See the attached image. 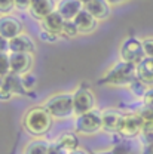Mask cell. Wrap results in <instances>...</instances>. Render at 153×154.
<instances>
[{"label":"cell","instance_id":"cell-16","mask_svg":"<svg viewBox=\"0 0 153 154\" xmlns=\"http://www.w3.org/2000/svg\"><path fill=\"white\" fill-rule=\"evenodd\" d=\"M40 22H42V30H45L48 33H52V34H57V36H61V31H62L65 19L55 11V12L48 15L46 18L43 21H40Z\"/></svg>","mask_w":153,"mask_h":154},{"label":"cell","instance_id":"cell-15","mask_svg":"<svg viewBox=\"0 0 153 154\" xmlns=\"http://www.w3.org/2000/svg\"><path fill=\"white\" fill-rule=\"evenodd\" d=\"M101 117H103V131L109 134H116L122 119V113L113 108H107L101 111Z\"/></svg>","mask_w":153,"mask_h":154},{"label":"cell","instance_id":"cell-24","mask_svg":"<svg viewBox=\"0 0 153 154\" xmlns=\"http://www.w3.org/2000/svg\"><path fill=\"white\" fill-rule=\"evenodd\" d=\"M11 74V55L9 54H0V77Z\"/></svg>","mask_w":153,"mask_h":154},{"label":"cell","instance_id":"cell-12","mask_svg":"<svg viewBox=\"0 0 153 154\" xmlns=\"http://www.w3.org/2000/svg\"><path fill=\"white\" fill-rule=\"evenodd\" d=\"M9 55H11V73L21 76L27 71H31L33 65L31 54H9Z\"/></svg>","mask_w":153,"mask_h":154},{"label":"cell","instance_id":"cell-32","mask_svg":"<svg viewBox=\"0 0 153 154\" xmlns=\"http://www.w3.org/2000/svg\"><path fill=\"white\" fill-rule=\"evenodd\" d=\"M48 154H67L64 150H61L59 147H57L55 144H51V147H49V153Z\"/></svg>","mask_w":153,"mask_h":154},{"label":"cell","instance_id":"cell-38","mask_svg":"<svg viewBox=\"0 0 153 154\" xmlns=\"http://www.w3.org/2000/svg\"><path fill=\"white\" fill-rule=\"evenodd\" d=\"M80 2H82V3H83V5H86V3H89V2H91V0H80Z\"/></svg>","mask_w":153,"mask_h":154},{"label":"cell","instance_id":"cell-1","mask_svg":"<svg viewBox=\"0 0 153 154\" xmlns=\"http://www.w3.org/2000/svg\"><path fill=\"white\" fill-rule=\"evenodd\" d=\"M52 116L48 113V110L43 105H37L30 108L22 117V126L25 132L36 138H42L51 131L52 126Z\"/></svg>","mask_w":153,"mask_h":154},{"label":"cell","instance_id":"cell-19","mask_svg":"<svg viewBox=\"0 0 153 154\" xmlns=\"http://www.w3.org/2000/svg\"><path fill=\"white\" fill-rule=\"evenodd\" d=\"M3 86L8 88V89L12 92V95L14 96H21V95H27V94H28V92L25 91L22 82H21V76L14 74V73H11L9 76L5 77Z\"/></svg>","mask_w":153,"mask_h":154},{"label":"cell","instance_id":"cell-7","mask_svg":"<svg viewBox=\"0 0 153 154\" xmlns=\"http://www.w3.org/2000/svg\"><path fill=\"white\" fill-rule=\"evenodd\" d=\"M73 104H75V114L76 116L89 113V111L95 110V94L92 92V89L82 85L73 92Z\"/></svg>","mask_w":153,"mask_h":154},{"label":"cell","instance_id":"cell-4","mask_svg":"<svg viewBox=\"0 0 153 154\" xmlns=\"http://www.w3.org/2000/svg\"><path fill=\"white\" fill-rule=\"evenodd\" d=\"M103 131L101 111L92 110L89 113L75 117V132L80 135H95Z\"/></svg>","mask_w":153,"mask_h":154},{"label":"cell","instance_id":"cell-23","mask_svg":"<svg viewBox=\"0 0 153 154\" xmlns=\"http://www.w3.org/2000/svg\"><path fill=\"white\" fill-rule=\"evenodd\" d=\"M80 33L77 30L75 21H65L64 22V27H62V31H61V36L65 38H75L77 37Z\"/></svg>","mask_w":153,"mask_h":154},{"label":"cell","instance_id":"cell-5","mask_svg":"<svg viewBox=\"0 0 153 154\" xmlns=\"http://www.w3.org/2000/svg\"><path fill=\"white\" fill-rule=\"evenodd\" d=\"M119 55H120L122 61L138 65L146 58V52H144V48H143V40L137 37H126L120 43Z\"/></svg>","mask_w":153,"mask_h":154},{"label":"cell","instance_id":"cell-8","mask_svg":"<svg viewBox=\"0 0 153 154\" xmlns=\"http://www.w3.org/2000/svg\"><path fill=\"white\" fill-rule=\"evenodd\" d=\"M24 25L18 18L12 15H2L0 17V36L8 40L22 34Z\"/></svg>","mask_w":153,"mask_h":154},{"label":"cell","instance_id":"cell-11","mask_svg":"<svg viewBox=\"0 0 153 154\" xmlns=\"http://www.w3.org/2000/svg\"><path fill=\"white\" fill-rule=\"evenodd\" d=\"M83 8L85 5L80 0H58L57 2V12L65 21H73L83 11Z\"/></svg>","mask_w":153,"mask_h":154},{"label":"cell","instance_id":"cell-31","mask_svg":"<svg viewBox=\"0 0 153 154\" xmlns=\"http://www.w3.org/2000/svg\"><path fill=\"white\" fill-rule=\"evenodd\" d=\"M0 54H11L9 52V40L0 36Z\"/></svg>","mask_w":153,"mask_h":154},{"label":"cell","instance_id":"cell-21","mask_svg":"<svg viewBox=\"0 0 153 154\" xmlns=\"http://www.w3.org/2000/svg\"><path fill=\"white\" fill-rule=\"evenodd\" d=\"M21 82H22L25 91H27V92H31V91H34V89L37 88L39 77L36 76L33 71H27V73L21 74Z\"/></svg>","mask_w":153,"mask_h":154},{"label":"cell","instance_id":"cell-20","mask_svg":"<svg viewBox=\"0 0 153 154\" xmlns=\"http://www.w3.org/2000/svg\"><path fill=\"white\" fill-rule=\"evenodd\" d=\"M49 147H51L49 142H46L42 138H36L24 147V154H48Z\"/></svg>","mask_w":153,"mask_h":154},{"label":"cell","instance_id":"cell-13","mask_svg":"<svg viewBox=\"0 0 153 154\" xmlns=\"http://www.w3.org/2000/svg\"><path fill=\"white\" fill-rule=\"evenodd\" d=\"M110 3L107 0H91L89 3L85 5V9L97 19V21H104L110 17Z\"/></svg>","mask_w":153,"mask_h":154},{"label":"cell","instance_id":"cell-30","mask_svg":"<svg viewBox=\"0 0 153 154\" xmlns=\"http://www.w3.org/2000/svg\"><path fill=\"white\" fill-rule=\"evenodd\" d=\"M31 0H15V8L19 11H28Z\"/></svg>","mask_w":153,"mask_h":154},{"label":"cell","instance_id":"cell-37","mask_svg":"<svg viewBox=\"0 0 153 154\" xmlns=\"http://www.w3.org/2000/svg\"><path fill=\"white\" fill-rule=\"evenodd\" d=\"M3 82H5V79H3V77H0V89H2V86H3Z\"/></svg>","mask_w":153,"mask_h":154},{"label":"cell","instance_id":"cell-25","mask_svg":"<svg viewBox=\"0 0 153 154\" xmlns=\"http://www.w3.org/2000/svg\"><path fill=\"white\" fill-rule=\"evenodd\" d=\"M15 8V0H0V14L8 15Z\"/></svg>","mask_w":153,"mask_h":154},{"label":"cell","instance_id":"cell-33","mask_svg":"<svg viewBox=\"0 0 153 154\" xmlns=\"http://www.w3.org/2000/svg\"><path fill=\"white\" fill-rule=\"evenodd\" d=\"M143 154H153V142L152 144H149V145H146V148H144Z\"/></svg>","mask_w":153,"mask_h":154},{"label":"cell","instance_id":"cell-34","mask_svg":"<svg viewBox=\"0 0 153 154\" xmlns=\"http://www.w3.org/2000/svg\"><path fill=\"white\" fill-rule=\"evenodd\" d=\"M67 154H88L85 150H82V148H77L75 151H72V153H67Z\"/></svg>","mask_w":153,"mask_h":154},{"label":"cell","instance_id":"cell-26","mask_svg":"<svg viewBox=\"0 0 153 154\" xmlns=\"http://www.w3.org/2000/svg\"><path fill=\"white\" fill-rule=\"evenodd\" d=\"M59 36L57 34H52V33H48V31H45V30H42L40 33H39V38L42 40V42H45V43H55L58 40Z\"/></svg>","mask_w":153,"mask_h":154},{"label":"cell","instance_id":"cell-18","mask_svg":"<svg viewBox=\"0 0 153 154\" xmlns=\"http://www.w3.org/2000/svg\"><path fill=\"white\" fill-rule=\"evenodd\" d=\"M137 79L147 86H153V58L146 57L137 65Z\"/></svg>","mask_w":153,"mask_h":154},{"label":"cell","instance_id":"cell-3","mask_svg":"<svg viewBox=\"0 0 153 154\" xmlns=\"http://www.w3.org/2000/svg\"><path fill=\"white\" fill-rule=\"evenodd\" d=\"M43 107L55 120H67L76 116L75 104H73V94H69V92H59V94L49 96L45 101Z\"/></svg>","mask_w":153,"mask_h":154},{"label":"cell","instance_id":"cell-27","mask_svg":"<svg viewBox=\"0 0 153 154\" xmlns=\"http://www.w3.org/2000/svg\"><path fill=\"white\" fill-rule=\"evenodd\" d=\"M143 48L147 58H153V37L143 38Z\"/></svg>","mask_w":153,"mask_h":154},{"label":"cell","instance_id":"cell-35","mask_svg":"<svg viewBox=\"0 0 153 154\" xmlns=\"http://www.w3.org/2000/svg\"><path fill=\"white\" fill-rule=\"evenodd\" d=\"M92 154H116L115 150H106V151H98V153H92Z\"/></svg>","mask_w":153,"mask_h":154},{"label":"cell","instance_id":"cell-17","mask_svg":"<svg viewBox=\"0 0 153 154\" xmlns=\"http://www.w3.org/2000/svg\"><path fill=\"white\" fill-rule=\"evenodd\" d=\"M54 144L65 153H72L79 148V136L76 132H62L57 136Z\"/></svg>","mask_w":153,"mask_h":154},{"label":"cell","instance_id":"cell-28","mask_svg":"<svg viewBox=\"0 0 153 154\" xmlns=\"http://www.w3.org/2000/svg\"><path fill=\"white\" fill-rule=\"evenodd\" d=\"M143 105L153 110V86H149L146 95H144V98H143Z\"/></svg>","mask_w":153,"mask_h":154},{"label":"cell","instance_id":"cell-22","mask_svg":"<svg viewBox=\"0 0 153 154\" xmlns=\"http://www.w3.org/2000/svg\"><path fill=\"white\" fill-rule=\"evenodd\" d=\"M129 92L132 94V95L135 96V98H144V95H146V92H147V89H149V86L147 85H144L141 80H138V79H135L134 82L129 85Z\"/></svg>","mask_w":153,"mask_h":154},{"label":"cell","instance_id":"cell-6","mask_svg":"<svg viewBox=\"0 0 153 154\" xmlns=\"http://www.w3.org/2000/svg\"><path fill=\"white\" fill-rule=\"evenodd\" d=\"M143 132V119L138 113H125L122 114L117 132L120 138H138Z\"/></svg>","mask_w":153,"mask_h":154},{"label":"cell","instance_id":"cell-10","mask_svg":"<svg viewBox=\"0 0 153 154\" xmlns=\"http://www.w3.org/2000/svg\"><path fill=\"white\" fill-rule=\"evenodd\" d=\"M9 52L11 54H34L36 52V43L28 34L22 33L17 37L9 40Z\"/></svg>","mask_w":153,"mask_h":154},{"label":"cell","instance_id":"cell-29","mask_svg":"<svg viewBox=\"0 0 153 154\" xmlns=\"http://www.w3.org/2000/svg\"><path fill=\"white\" fill-rule=\"evenodd\" d=\"M12 98H14L12 92H11L8 88L2 86V89H0V102H9Z\"/></svg>","mask_w":153,"mask_h":154},{"label":"cell","instance_id":"cell-14","mask_svg":"<svg viewBox=\"0 0 153 154\" xmlns=\"http://www.w3.org/2000/svg\"><path fill=\"white\" fill-rule=\"evenodd\" d=\"M73 21H75V24H76V27L80 34H89V33L95 31L97 25H98V21L85 8H83V11Z\"/></svg>","mask_w":153,"mask_h":154},{"label":"cell","instance_id":"cell-9","mask_svg":"<svg viewBox=\"0 0 153 154\" xmlns=\"http://www.w3.org/2000/svg\"><path fill=\"white\" fill-rule=\"evenodd\" d=\"M55 11H57L55 0H31V5L28 8V14L37 21H43Z\"/></svg>","mask_w":153,"mask_h":154},{"label":"cell","instance_id":"cell-2","mask_svg":"<svg viewBox=\"0 0 153 154\" xmlns=\"http://www.w3.org/2000/svg\"><path fill=\"white\" fill-rule=\"evenodd\" d=\"M137 79V65L125 62V61H117L115 62L110 70L104 73V76L98 80L100 85H107V86H125L129 88V85Z\"/></svg>","mask_w":153,"mask_h":154},{"label":"cell","instance_id":"cell-36","mask_svg":"<svg viewBox=\"0 0 153 154\" xmlns=\"http://www.w3.org/2000/svg\"><path fill=\"white\" fill-rule=\"evenodd\" d=\"M110 5H120V3H123L125 0H107Z\"/></svg>","mask_w":153,"mask_h":154}]
</instances>
